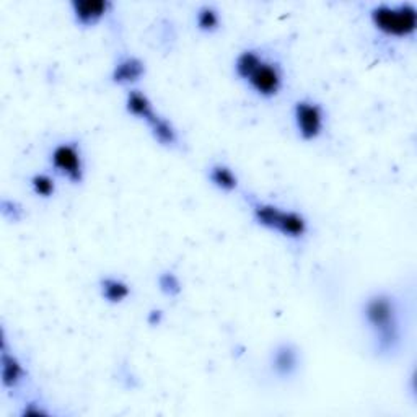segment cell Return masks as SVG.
I'll return each mask as SVG.
<instances>
[{
	"instance_id": "obj_21",
	"label": "cell",
	"mask_w": 417,
	"mask_h": 417,
	"mask_svg": "<svg viewBox=\"0 0 417 417\" xmlns=\"http://www.w3.org/2000/svg\"><path fill=\"white\" fill-rule=\"evenodd\" d=\"M162 321V312L160 310H153L150 312V315H148V323L152 324V326H157Z\"/></svg>"
},
{
	"instance_id": "obj_12",
	"label": "cell",
	"mask_w": 417,
	"mask_h": 417,
	"mask_svg": "<svg viewBox=\"0 0 417 417\" xmlns=\"http://www.w3.org/2000/svg\"><path fill=\"white\" fill-rule=\"evenodd\" d=\"M100 287L103 299L110 302V304H121V302H124L130 295L129 284H125L123 279L106 277L101 281Z\"/></svg>"
},
{
	"instance_id": "obj_3",
	"label": "cell",
	"mask_w": 417,
	"mask_h": 417,
	"mask_svg": "<svg viewBox=\"0 0 417 417\" xmlns=\"http://www.w3.org/2000/svg\"><path fill=\"white\" fill-rule=\"evenodd\" d=\"M253 215L261 227L276 230L284 237L302 238L308 232V222L304 215L295 210H284L274 204H253Z\"/></svg>"
},
{
	"instance_id": "obj_8",
	"label": "cell",
	"mask_w": 417,
	"mask_h": 417,
	"mask_svg": "<svg viewBox=\"0 0 417 417\" xmlns=\"http://www.w3.org/2000/svg\"><path fill=\"white\" fill-rule=\"evenodd\" d=\"M145 73V66L139 57L129 56L124 57L116 64L113 71V82L114 83H134L137 80H140L142 76Z\"/></svg>"
},
{
	"instance_id": "obj_5",
	"label": "cell",
	"mask_w": 417,
	"mask_h": 417,
	"mask_svg": "<svg viewBox=\"0 0 417 417\" xmlns=\"http://www.w3.org/2000/svg\"><path fill=\"white\" fill-rule=\"evenodd\" d=\"M294 121L304 140H315L323 133L324 111L318 103L302 100L295 103Z\"/></svg>"
},
{
	"instance_id": "obj_16",
	"label": "cell",
	"mask_w": 417,
	"mask_h": 417,
	"mask_svg": "<svg viewBox=\"0 0 417 417\" xmlns=\"http://www.w3.org/2000/svg\"><path fill=\"white\" fill-rule=\"evenodd\" d=\"M196 23L201 31L214 33L215 30H219V25H220L219 11H217L212 5H204V7L197 10Z\"/></svg>"
},
{
	"instance_id": "obj_2",
	"label": "cell",
	"mask_w": 417,
	"mask_h": 417,
	"mask_svg": "<svg viewBox=\"0 0 417 417\" xmlns=\"http://www.w3.org/2000/svg\"><path fill=\"white\" fill-rule=\"evenodd\" d=\"M374 26L386 36L408 38L417 28V10L413 4H381L370 11Z\"/></svg>"
},
{
	"instance_id": "obj_14",
	"label": "cell",
	"mask_w": 417,
	"mask_h": 417,
	"mask_svg": "<svg viewBox=\"0 0 417 417\" xmlns=\"http://www.w3.org/2000/svg\"><path fill=\"white\" fill-rule=\"evenodd\" d=\"M152 129V134L155 137V140L160 142L162 145H175L178 142V133H176L175 125L171 124L168 119L162 116H157L153 121L148 124Z\"/></svg>"
},
{
	"instance_id": "obj_13",
	"label": "cell",
	"mask_w": 417,
	"mask_h": 417,
	"mask_svg": "<svg viewBox=\"0 0 417 417\" xmlns=\"http://www.w3.org/2000/svg\"><path fill=\"white\" fill-rule=\"evenodd\" d=\"M209 178L212 185L219 187L222 191H233L238 186V176L233 173L230 167L224 163H217L209 171Z\"/></svg>"
},
{
	"instance_id": "obj_15",
	"label": "cell",
	"mask_w": 417,
	"mask_h": 417,
	"mask_svg": "<svg viewBox=\"0 0 417 417\" xmlns=\"http://www.w3.org/2000/svg\"><path fill=\"white\" fill-rule=\"evenodd\" d=\"M262 57L256 53V51H243L242 54L237 57V62H235V72L237 76L242 78V80H247L253 76L256 68H258L262 64Z\"/></svg>"
},
{
	"instance_id": "obj_20",
	"label": "cell",
	"mask_w": 417,
	"mask_h": 417,
	"mask_svg": "<svg viewBox=\"0 0 417 417\" xmlns=\"http://www.w3.org/2000/svg\"><path fill=\"white\" fill-rule=\"evenodd\" d=\"M46 414H48V411L38 408L36 403H30L28 406H25V409H23V416H46Z\"/></svg>"
},
{
	"instance_id": "obj_11",
	"label": "cell",
	"mask_w": 417,
	"mask_h": 417,
	"mask_svg": "<svg viewBox=\"0 0 417 417\" xmlns=\"http://www.w3.org/2000/svg\"><path fill=\"white\" fill-rule=\"evenodd\" d=\"M23 376H25V369H23V365L20 364L19 359H16L15 356H11V354H9L4 347V352H2L4 386L15 388L23 380Z\"/></svg>"
},
{
	"instance_id": "obj_9",
	"label": "cell",
	"mask_w": 417,
	"mask_h": 417,
	"mask_svg": "<svg viewBox=\"0 0 417 417\" xmlns=\"http://www.w3.org/2000/svg\"><path fill=\"white\" fill-rule=\"evenodd\" d=\"M125 110L133 114V116L145 121L147 124H150L158 116L155 110H153V105L148 100V96L139 90L129 91L128 98H125Z\"/></svg>"
},
{
	"instance_id": "obj_10",
	"label": "cell",
	"mask_w": 417,
	"mask_h": 417,
	"mask_svg": "<svg viewBox=\"0 0 417 417\" xmlns=\"http://www.w3.org/2000/svg\"><path fill=\"white\" fill-rule=\"evenodd\" d=\"M272 367L277 375L290 376L299 367V354L290 344L279 346L272 356Z\"/></svg>"
},
{
	"instance_id": "obj_17",
	"label": "cell",
	"mask_w": 417,
	"mask_h": 417,
	"mask_svg": "<svg viewBox=\"0 0 417 417\" xmlns=\"http://www.w3.org/2000/svg\"><path fill=\"white\" fill-rule=\"evenodd\" d=\"M31 187L36 196L51 197V196H54V192H56V181L51 178L49 175L39 173V175H34L31 178Z\"/></svg>"
},
{
	"instance_id": "obj_18",
	"label": "cell",
	"mask_w": 417,
	"mask_h": 417,
	"mask_svg": "<svg viewBox=\"0 0 417 417\" xmlns=\"http://www.w3.org/2000/svg\"><path fill=\"white\" fill-rule=\"evenodd\" d=\"M160 290L168 297H176L181 292V282L176 274L173 272H163L158 277Z\"/></svg>"
},
{
	"instance_id": "obj_7",
	"label": "cell",
	"mask_w": 417,
	"mask_h": 417,
	"mask_svg": "<svg viewBox=\"0 0 417 417\" xmlns=\"http://www.w3.org/2000/svg\"><path fill=\"white\" fill-rule=\"evenodd\" d=\"M71 5L76 21L82 26L96 25L111 9V2L108 0H76Z\"/></svg>"
},
{
	"instance_id": "obj_19",
	"label": "cell",
	"mask_w": 417,
	"mask_h": 417,
	"mask_svg": "<svg viewBox=\"0 0 417 417\" xmlns=\"http://www.w3.org/2000/svg\"><path fill=\"white\" fill-rule=\"evenodd\" d=\"M2 214L11 220H20L21 209L20 205L14 201H2Z\"/></svg>"
},
{
	"instance_id": "obj_4",
	"label": "cell",
	"mask_w": 417,
	"mask_h": 417,
	"mask_svg": "<svg viewBox=\"0 0 417 417\" xmlns=\"http://www.w3.org/2000/svg\"><path fill=\"white\" fill-rule=\"evenodd\" d=\"M51 163L56 171H59L68 181L76 182V185L83 181L82 152L73 142H62V144L56 145L54 150L51 152Z\"/></svg>"
},
{
	"instance_id": "obj_6",
	"label": "cell",
	"mask_w": 417,
	"mask_h": 417,
	"mask_svg": "<svg viewBox=\"0 0 417 417\" xmlns=\"http://www.w3.org/2000/svg\"><path fill=\"white\" fill-rule=\"evenodd\" d=\"M248 83L258 95L264 96V98H272L281 91L284 83L281 67L272 64V62L262 61V64L248 78Z\"/></svg>"
},
{
	"instance_id": "obj_1",
	"label": "cell",
	"mask_w": 417,
	"mask_h": 417,
	"mask_svg": "<svg viewBox=\"0 0 417 417\" xmlns=\"http://www.w3.org/2000/svg\"><path fill=\"white\" fill-rule=\"evenodd\" d=\"M364 315L375 331L380 351H395L399 342V319L396 302L386 294H376L365 302Z\"/></svg>"
}]
</instances>
